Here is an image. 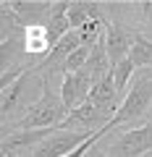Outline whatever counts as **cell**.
<instances>
[{"mask_svg": "<svg viewBox=\"0 0 152 157\" xmlns=\"http://www.w3.org/2000/svg\"><path fill=\"white\" fill-rule=\"evenodd\" d=\"M68 118V110L63 105L60 94L50 89V81H45L40 100L26 110V115L11 126V131H34V128H60V123Z\"/></svg>", "mask_w": 152, "mask_h": 157, "instance_id": "1", "label": "cell"}, {"mask_svg": "<svg viewBox=\"0 0 152 157\" xmlns=\"http://www.w3.org/2000/svg\"><path fill=\"white\" fill-rule=\"evenodd\" d=\"M150 105H152V76L150 73H142V76L134 78L129 94L121 100V107H118V113H115V118L107 123V131H113L121 123L142 121V118L147 115V110H150Z\"/></svg>", "mask_w": 152, "mask_h": 157, "instance_id": "2", "label": "cell"}, {"mask_svg": "<svg viewBox=\"0 0 152 157\" xmlns=\"http://www.w3.org/2000/svg\"><path fill=\"white\" fill-rule=\"evenodd\" d=\"M37 89H45V76H40V63H37V66H29L16 81L3 92V121H8L16 110H21L24 102H29V94L37 92ZM32 105L34 102H29V107Z\"/></svg>", "mask_w": 152, "mask_h": 157, "instance_id": "3", "label": "cell"}, {"mask_svg": "<svg viewBox=\"0 0 152 157\" xmlns=\"http://www.w3.org/2000/svg\"><path fill=\"white\" fill-rule=\"evenodd\" d=\"M152 149V121L139 128H131L126 134H121L113 141V147L107 149L110 157H142Z\"/></svg>", "mask_w": 152, "mask_h": 157, "instance_id": "4", "label": "cell"}, {"mask_svg": "<svg viewBox=\"0 0 152 157\" xmlns=\"http://www.w3.org/2000/svg\"><path fill=\"white\" fill-rule=\"evenodd\" d=\"M89 136H92L89 131H63V128H58L50 139H45L42 144L34 147L32 157H66L76 147H81Z\"/></svg>", "mask_w": 152, "mask_h": 157, "instance_id": "5", "label": "cell"}, {"mask_svg": "<svg viewBox=\"0 0 152 157\" xmlns=\"http://www.w3.org/2000/svg\"><path fill=\"white\" fill-rule=\"evenodd\" d=\"M92 86H95V78L87 73V68L66 73V76H63V84H60V100H63V105H66V110L71 113L79 105H84V102L89 100Z\"/></svg>", "mask_w": 152, "mask_h": 157, "instance_id": "6", "label": "cell"}, {"mask_svg": "<svg viewBox=\"0 0 152 157\" xmlns=\"http://www.w3.org/2000/svg\"><path fill=\"white\" fill-rule=\"evenodd\" d=\"M107 123H110V118L97 105H92L87 100L84 105H79L76 110L68 113V118L60 123V128L63 131H89V134H95V131H102Z\"/></svg>", "mask_w": 152, "mask_h": 157, "instance_id": "7", "label": "cell"}, {"mask_svg": "<svg viewBox=\"0 0 152 157\" xmlns=\"http://www.w3.org/2000/svg\"><path fill=\"white\" fill-rule=\"evenodd\" d=\"M131 45H134V34H129L123 26L113 21H105V50L107 58H110V66L115 68L123 58H129Z\"/></svg>", "mask_w": 152, "mask_h": 157, "instance_id": "8", "label": "cell"}, {"mask_svg": "<svg viewBox=\"0 0 152 157\" xmlns=\"http://www.w3.org/2000/svg\"><path fill=\"white\" fill-rule=\"evenodd\" d=\"M118 89H115V78H113V71L107 73V76H102L100 81H95V86H92L89 92V102L92 105H97L102 113H105L107 118H115V113H118Z\"/></svg>", "mask_w": 152, "mask_h": 157, "instance_id": "9", "label": "cell"}, {"mask_svg": "<svg viewBox=\"0 0 152 157\" xmlns=\"http://www.w3.org/2000/svg\"><path fill=\"white\" fill-rule=\"evenodd\" d=\"M58 128H34V131H8L3 136V157H13L18 149H26V147L42 144L45 139H50Z\"/></svg>", "mask_w": 152, "mask_h": 157, "instance_id": "10", "label": "cell"}, {"mask_svg": "<svg viewBox=\"0 0 152 157\" xmlns=\"http://www.w3.org/2000/svg\"><path fill=\"white\" fill-rule=\"evenodd\" d=\"M68 8H71L68 0H58V3H53V13H50V18H47V24H45L50 50L66 37L68 32H71V26H68Z\"/></svg>", "mask_w": 152, "mask_h": 157, "instance_id": "11", "label": "cell"}, {"mask_svg": "<svg viewBox=\"0 0 152 157\" xmlns=\"http://www.w3.org/2000/svg\"><path fill=\"white\" fill-rule=\"evenodd\" d=\"M89 21H105L100 6H97V3H81V0L76 3V0H73L71 8H68V26L71 29H81Z\"/></svg>", "mask_w": 152, "mask_h": 157, "instance_id": "12", "label": "cell"}, {"mask_svg": "<svg viewBox=\"0 0 152 157\" xmlns=\"http://www.w3.org/2000/svg\"><path fill=\"white\" fill-rule=\"evenodd\" d=\"M129 60L136 68L142 66H152V39H147L144 34H134V45H131Z\"/></svg>", "mask_w": 152, "mask_h": 157, "instance_id": "13", "label": "cell"}, {"mask_svg": "<svg viewBox=\"0 0 152 157\" xmlns=\"http://www.w3.org/2000/svg\"><path fill=\"white\" fill-rule=\"evenodd\" d=\"M24 47H26V52H50L47 29L45 26H26L24 29Z\"/></svg>", "mask_w": 152, "mask_h": 157, "instance_id": "14", "label": "cell"}, {"mask_svg": "<svg viewBox=\"0 0 152 157\" xmlns=\"http://www.w3.org/2000/svg\"><path fill=\"white\" fill-rule=\"evenodd\" d=\"M92 47H95V45H81V47H76V50L68 55L66 66H63V76H66V73H73V71H81V68L87 66V60H89V55H92Z\"/></svg>", "mask_w": 152, "mask_h": 157, "instance_id": "15", "label": "cell"}, {"mask_svg": "<svg viewBox=\"0 0 152 157\" xmlns=\"http://www.w3.org/2000/svg\"><path fill=\"white\" fill-rule=\"evenodd\" d=\"M136 71V66L129 60V58H123V60L118 63V66L113 68V78H115V89H118V94H123L126 92V84H129V76Z\"/></svg>", "mask_w": 152, "mask_h": 157, "instance_id": "16", "label": "cell"}, {"mask_svg": "<svg viewBox=\"0 0 152 157\" xmlns=\"http://www.w3.org/2000/svg\"><path fill=\"white\" fill-rule=\"evenodd\" d=\"M92 157H102V155H100V152H97V149H92Z\"/></svg>", "mask_w": 152, "mask_h": 157, "instance_id": "17", "label": "cell"}]
</instances>
